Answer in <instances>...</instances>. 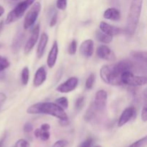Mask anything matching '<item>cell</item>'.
<instances>
[{
	"instance_id": "1",
	"label": "cell",
	"mask_w": 147,
	"mask_h": 147,
	"mask_svg": "<svg viewBox=\"0 0 147 147\" xmlns=\"http://www.w3.org/2000/svg\"><path fill=\"white\" fill-rule=\"evenodd\" d=\"M29 114H47L55 117L61 121L62 123H66L68 121L67 113L60 106L52 102H45L33 104L27 109Z\"/></svg>"
},
{
	"instance_id": "2",
	"label": "cell",
	"mask_w": 147,
	"mask_h": 147,
	"mask_svg": "<svg viewBox=\"0 0 147 147\" xmlns=\"http://www.w3.org/2000/svg\"><path fill=\"white\" fill-rule=\"evenodd\" d=\"M143 0H132L126 21V32L129 35H133L139 22Z\"/></svg>"
},
{
	"instance_id": "3",
	"label": "cell",
	"mask_w": 147,
	"mask_h": 147,
	"mask_svg": "<svg viewBox=\"0 0 147 147\" xmlns=\"http://www.w3.org/2000/svg\"><path fill=\"white\" fill-rule=\"evenodd\" d=\"M100 76L103 81L106 84L111 86H120L122 84L121 74L118 73L113 65L102 66L100 70Z\"/></svg>"
},
{
	"instance_id": "4",
	"label": "cell",
	"mask_w": 147,
	"mask_h": 147,
	"mask_svg": "<svg viewBox=\"0 0 147 147\" xmlns=\"http://www.w3.org/2000/svg\"><path fill=\"white\" fill-rule=\"evenodd\" d=\"M35 1L36 0H24L19 3L11 11L8 13L6 18V24H11L21 18L27 9L32 5Z\"/></svg>"
},
{
	"instance_id": "5",
	"label": "cell",
	"mask_w": 147,
	"mask_h": 147,
	"mask_svg": "<svg viewBox=\"0 0 147 147\" xmlns=\"http://www.w3.org/2000/svg\"><path fill=\"white\" fill-rule=\"evenodd\" d=\"M122 84L130 86H142L146 84V76H135L132 71H126L121 76Z\"/></svg>"
},
{
	"instance_id": "6",
	"label": "cell",
	"mask_w": 147,
	"mask_h": 147,
	"mask_svg": "<svg viewBox=\"0 0 147 147\" xmlns=\"http://www.w3.org/2000/svg\"><path fill=\"white\" fill-rule=\"evenodd\" d=\"M41 10V4L40 2H35L32 4L30 9L25 15L24 20V30L30 28L34 25L35 22L37 21V19L38 17L39 14Z\"/></svg>"
},
{
	"instance_id": "7",
	"label": "cell",
	"mask_w": 147,
	"mask_h": 147,
	"mask_svg": "<svg viewBox=\"0 0 147 147\" xmlns=\"http://www.w3.org/2000/svg\"><path fill=\"white\" fill-rule=\"evenodd\" d=\"M78 78L76 77H71L67 79L64 83L59 85L56 88V90L61 93H67L73 91L78 85Z\"/></svg>"
},
{
	"instance_id": "8",
	"label": "cell",
	"mask_w": 147,
	"mask_h": 147,
	"mask_svg": "<svg viewBox=\"0 0 147 147\" xmlns=\"http://www.w3.org/2000/svg\"><path fill=\"white\" fill-rule=\"evenodd\" d=\"M96 55L99 58L107 61L113 62L116 59L114 52L107 45H101L96 50Z\"/></svg>"
},
{
	"instance_id": "9",
	"label": "cell",
	"mask_w": 147,
	"mask_h": 147,
	"mask_svg": "<svg viewBox=\"0 0 147 147\" xmlns=\"http://www.w3.org/2000/svg\"><path fill=\"white\" fill-rule=\"evenodd\" d=\"M40 34V24H37L33 29L30 37H29L25 46H24V54L28 55L37 43Z\"/></svg>"
},
{
	"instance_id": "10",
	"label": "cell",
	"mask_w": 147,
	"mask_h": 147,
	"mask_svg": "<svg viewBox=\"0 0 147 147\" xmlns=\"http://www.w3.org/2000/svg\"><path fill=\"white\" fill-rule=\"evenodd\" d=\"M107 98L108 95L106 90H100L96 93V96H95L94 103H93L96 110L102 111L106 109Z\"/></svg>"
},
{
	"instance_id": "11",
	"label": "cell",
	"mask_w": 147,
	"mask_h": 147,
	"mask_svg": "<svg viewBox=\"0 0 147 147\" xmlns=\"http://www.w3.org/2000/svg\"><path fill=\"white\" fill-rule=\"evenodd\" d=\"M136 109L133 106H130V107H128L122 112L120 118L119 119V121H118V126L119 127H121V126H124L125 124L128 123L131 119H132L134 118V116L136 114Z\"/></svg>"
},
{
	"instance_id": "12",
	"label": "cell",
	"mask_w": 147,
	"mask_h": 147,
	"mask_svg": "<svg viewBox=\"0 0 147 147\" xmlns=\"http://www.w3.org/2000/svg\"><path fill=\"white\" fill-rule=\"evenodd\" d=\"M80 54L85 57H90L94 53V42L92 40H86L82 42L80 47Z\"/></svg>"
},
{
	"instance_id": "13",
	"label": "cell",
	"mask_w": 147,
	"mask_h": 147,
	"mask_svg": "<svg viewBox=\"0 0 147 147\" xmlns=\"http://www.w3.org/2000/svg\"><path fill=\"white\" fill-rule=\"evenodd\" d=\"M57 55H58V44L57 41H55L53 46L51 47V50L49 52L48 56L47 59V64L50 68H53L57 62Z\"/></svg>"
},
{
	"instance_id": "14",
	"label": "cell",
	"mask_w": 147,
	"mask_h": 147,
	"mask_svg": "<svg viewBox=\"0 0 147 147\" xmlns=\"http://www.w3.org/2000/svg\"><path fill=\"white\" fill-rule=\"evenodd\" d=\"M113 66L115 70L118 73H120L121 76L122 73H124V72L131 71L134 67V64L133 63V62L129 60H123L119 61L116 64L113 65Z\"/></svg>"
},
{
	"instance_id": "15",
	"label": "cell",
	"mask_w": 147,
	"mask_h": 147,
	"mask_svg": "<svg viewBox=\"0 0 147 147\" xmlns=\"http://www.w3.org/2000/svg\"><path fill=\"white\" fill-rule=\"evenodd\" d=\"M47 79V70L45 66H41L39 67L34 74L33 85L35 87H39L44 83Z\"/></svg>"
},
{
	"instance_id": "16",
	"label": "cell",
	"mask_w": 147,
	"mask_h": 147,
	"mask_svg": "<svg viewBox=\"0 0 147 147\" xmlns=\"http://www.w3.org/2000/svg\"><path fill=\"white\" fill-rule=\"evenodd\" d=\"M24 34L23 32L21 30H19L17 33H16L15 36H14V39H13L12 44H11V50L14 53H17L20 50L22 45L23 42H24Z\"/></svg>"
},
{
	"instance_id": "17",
	"label": "cell",
	"mask_w": 147,
	"mask_h": 147,
	"mask_svg": "<svg viewBox=\"0 0 147 147\" xmlns=\"http://www.w3.org/2000/svg\"><path fill=\"white\" fill-rule=\"evenodd\" d=\"M99 27H100V31L106 33V34H109V35L111 36V37L117 35V34H119L121 32V30L119 27L111 25L110 24L106 23V22H101L100 23Z\"/></svg>"
},
{
	"instance_id": "18",
	"label": "cell",
	"mask_w": 147,
	"mask_h": 147,
	"mask_svg": "<svg viewBox=\"0 0 147 147\" xmlns=\"http://www.w3.org/2000/svg\"><path fill=\"white\" fill-rule=\"evenodd\" d=\"M47 42H48V35L47 34V33L43 32L40 36V41H39L38 46L37 48V56L38 58H41L44 55Z\"/></svg>"
},
{
	"instance_id": "19",
	"label": "cell",
	"mask_w": 147,
	"mask_h": 147,
	"mask_svg": "<svg viewBox=\"0 0 147 147\" xmlns=\"http://www.w3.org/2000/svg\"><path fill=\"white\" fill-rule=\"evenodd\" d=\"M103 17L106 20H112V21H118L121 18V12L117 8L110 7L107 9L103 13Z\"/></svg>"
},
{
	"instance_id": "20",
	"label": "cell",
	"mask_w": 147,
	"mask_h": 147,
	"mask_svg": "<svg viewBox=\"0 0 147 147\" xmlns=\"http://www.w3.org/2000/svg\"><path fill=\"white\" fill-rule=\"evenodd\" d=\"M95 36H96V39L98 41L101 43H104V44H109V43L111 42L112 40H113V37L103 32L100 30L96 31Z\"/></svg>"
},
{
	"instance_id": "21",
	"label": "cell",
	"mask_w": 147,
	"mask_h": 147,
	"mask_svg": "<svg viewBox=\"0 0 147 147\" xmlns=\"http://www.w3.org/2000/svg\"><path fill=\"white\" fill-rule=\"evenodd\" d=\"M132 57L139 61L144 62V63H146V52L145 51H133L131 53Z\"/></svg>"
},
{
	"instance_id": "22",
	"label": "cell",
	"mask_w": 147,
	"mask_h": 147,
	"mask_svg": "<svg viewBox=\"0 0 147 147\" xmlns=\"http://www.w3.org/2000/svg\"><path fill=\"white\" fill-rule=\"evenodd\" d=\"M30 79V70L27 67H24L21 73V82L23 86H27Z\"/></svg>"
},
{
	"instance_id": "23",
	"label": "cell",
	"mask_w": 147,
	"mask_h": 147,
	"mask_svg": "<svg viewBox=\"0 0 147 147\" xmlns=\"http://www.w3.org/2000/svg\"><path fill=\"white\" fill-rule=\"evenodd\" d=\"M96 107H95L94 104H91V106L88 108V109L86 111V114L84 116V119L86 121H90L93 118V116H95V112H96Z\"/></svg>"
},
{
	"instance_id": "24",
	"label": "cell",
	"mask_w": 147,
	"mask_h": 147,
	"mask_svg": "<svg viewBox=\"0 0 147 147\" xmlns=\"http://www.w3.org/2000/svg\"><path fill=\"white\" fill-rule=\"evenodd\" d=\"M55 103L63 109H66L68 108V99L67 97H60L55 100Z\"/></svg>"
},
{
	"instance_id": "25",
	"label": "cell",
	"mask_w": 147,
	"mask_h": 147,
	"mask_svg": "<svg viewBox=\"0 0 147 147\" xmlns=\"http://www.w3.org/2000/svg\"><path fill=\"white\" fill-rule=\"evenodd\" d=\"M10 65V63L8 59L5 57L0 55V73L8 68Z\"/></svg>"
},
{
	"instance_id": "26",
	"label": "cell",
	"mask_w": 147,
	"mask_h": 147,
	"mask_svg": "<svg viewBox=\"0 0 147 147\" xmlns=\"http://www.w3.org/2000/svg\"><path fill=\"white\" fill-rule=\"evenodd\" d=\"M95 80H96V77H95V75L93 73H91L90 76L88 77L87 80L86 81V88L88 90L91 89L93 87V85H94Z\"/></svg>"
},
{
	"instance_id": "27",
	"label": "cell",
	"mask_w": 147,
	"mask_h": 147,
	"mask_svg": "<svg viewBox=\"0 0 147 147\" xmlns=\"http://www.w3.org/2000/svg\"><path fill=\"white\" fill-rule=\"evenodd\" d=\"M68 53L70 55H75L77 52V41L76 40H73L68 47Z\"/></svg>"
},
{
	"instance_id": "28",
	"label": "cell",
	"mask_w": 147,
	"mask_h": 147,
	"mask_svg": "<svg viewBox=\"0 0 147 147\" xmlns=\"http://www.w3.org/2000/svg\"><path fill=\"white\" fill-rule=\"evenodd\" d=\"M146 141H147V137L144 136V137L142 138L139 140L136 141V142L132 144L131 145H130L129 147H144L145 145L146 144Z\"/></svg>"
},
{
	"instance_id": "29",
	"label": "cell",
	"mask_w": 147,
	"mask_h": 147,
	"mask_svg": "<svg viewBox=\"0 0 147 147\" xmlns=\"http://www.w3.org/2000/svg\"><path fill=\"white\" fill-rule=\"evenodd\" d=\"M84 103L85 98L83 96H80V97L78 98L76 100V104H75L76 110H81L83 109V106H84Z\"/></svg>"
},
{
	"instance_id": "30",
	"label": "cell",
	"mask_w": 147,
	"mask_h": 147,
	"mask_svg": "<svg viewBox=\"0 0 147 147\" xmlns=\"http://www.w3.org/2000/svg\"><path fill=\"white\" fill-rule=\"evenodd\" d=\"M67 0H57L56 7L60 10H65L67 8Z\"/></svg>"
},
{
	"instance_id": "31",
	"label": "cell",
	"mask_w": 147,
	"mask_h": 147,
	"mask_svg": "<svg viewBox=\"0 0 147 147\" xmlns=\"http://www.w3.org/2000/svg\"><path fill=\"white\" fill-rule=\"evenodd\" d=\"M50 134L49 132V131H42L40 129V138L41 139L42 141L43 142H46V141L50 139Z\"/></svg>"
},
{
	"instance_id": "32",
	"label": "cell",
	"mask_w": 147,
	"mask_h": 147,
	"mask_svg": "<svg viewBox=\"0 0 147 147\" xmlns=\"http://www.w3.org/2000/svg\"><path fill=\"white\" fill-rule=\"evenodd\" d=\"M57 21V11L54 10L53 12V14H52V17L50 19V26L51 27H54L55 25L56 24Z\"/></svg>"
},
{
	"instance_id": "33",
	"label": "cell",
	"mask_w": 147,
	"mask_h": 147,
	"mask_svg": "<svg viewBox=\"0 0 147 147\" xmlns=\"http://www.w3.org/2000/svg\"><path fill=\"white\" fill-rule=\"evenodd\" d=\"M93 143V139L91 137L86 139L84 142H82L79 147H91Z\"/></svg>"
},
{
	"instance_id": "34",
	"label": "cell",
	"mask_w": 147,
	"mask_h": 147,
	"mask_svg": "<svg viewBox=\"0 0 147 147\" xmlns=\"http://www.w3.org/2000/svg\"><path fill=\"white\" fill-rule=\"evenodd\" d=\"M14 147H30V144L24 139H19L15 144Z\"/></svg>"
},
{
	"instance_id": "35",
	"label": "cell",
	"mask_w": 147,
	"mask_h": 147,
	"mask_svg": "<svg viewBox=\"0 0 147 147\" xmlns=\"http://www.w3.org/2000/svg\"><path fill=\"white\" fill-rule=\"evenodd\" d=\"M67 142L64 139L58 140L53 145V147H65L67 145Z\"/></svg>"
},
{
	"instance_id": "36",
	"label": "cell",
	"mask_w": 147,
	"mask_h": 147,
	"mask_svg": "<svg viewBox=\"0 0 147 147\" xmlns=\"http://www.w3.org/2000/svg\"><path fill=\"white\" fill-rule=\"evenodd\" d=\"M33 126L32 125V123H30V122H27L24 125V127H23V130L25 133H30V132L32 131Z\"/></svg>"
},
{
	"instance_id": "37",
	"label": "cell",
	"mask_w": 147,
	"mask_h": 147,
	"mask_svg": "<svg viewBox=\"0 0 147 147\" xmlns=\"http://www.w3.org/2000/svg\"><path fill=\"white\" fill-rule=\"evenodd\" d=\"M141 117H142V121L144 122H146L147 121V108L146 106H144L142 110V113H141Z\"/></svg>"
},
{
	"instance_id": "38",
	"label": "cell",
	"mask_w": 147,
	"mask_h": 147,
	"mask_svg": "<svg viewBox=\"0 0 147 147\" xmlns=\"http://www.w3.org/2000/svg\"><path fill=\"white\" fill-rule=\"evenodd\" d=\"M6 100H7V96L4 93L0 92V106H1V105L2 103H4L5 102Z\"/></svg>"
},
{
	"instance_id": "39",
	"label": "cell",
	"mask_w": 147,
	"mask_h": 147,
	"mask_svg": "<svg viewBox=\"0 0 147 147\" xmlns=\"http://www.w3.org/2000/svg\"><path fill=\"white\" fill-rule=\"evenodd\" d=\"M40 129L42 131H49L50 129V126L48 123H43Z\"/></svg>"
},
{
	"instance_id": "40",
	"label": "cell",
	"mask_w": 147,
	"mask_h": 147,
	"mask_svg": "<svg viewBox=\"0 0 147 147\" xmlns=\"http://www.w3.org/2000/svg\"><path fill=\"white\" fill-rule=\"evenodd\" d=\"M34 136H35L37 139L40 138V129H37L34 132Z\"/></svg>"
},
{
	"instance_id": "41",
	"label": "cell",
	"mask_w": 147,
	"mask_h": 147,
	"mask_svg": "<svg viewBox=\"0 0 147 147\" xmlns=\"http://www.w3.org/2000/svg\"><path fill=\"white\" fill-rule=\"evenodd\" d=\"M6 139V135H4V137L2 138V139L0 140V147H2L3 144H4V140H5Z\"/></svg>"
},
{
	"instance_id": "42",
	"label": "cell",
	"mask_w": 147,
	"mask_h": 147,
	"mask_svg": "<svg viewBox=\"0 0 147 147\" xmlns=\"http://www.w3.org/2000/svg\"><path fill=\"white\" fill-rule=\"evenodd\" d=\"M4 7H3L2 6L0 5V17H1V15H2V14H4Z\"/></svg>"
},
{
	"instance_id": "43",
	"label": "cell",
	"mask_w": 147,
	"mask_h": 147,
	"mask_svg": "<svg viewBox=\"0 0 147 147\" xmlns=\"http://www.w3.org/2000/svg\"><path fill=\"white\" fill-rule=\"evenodd\" d=\"M3 27H4V22L1 21L0 22V33H1V32L2 31Z\"/></svg>"
},
{
	"instance_id": "44",
	"label": "cell",
	"mask_w": 147,
	"mask_h": 147,
	"mask_svg": "<svg viewBox=\"0 0 147 147\" xmlns=\"http://www.w3.org/2000/svg\"><path fill=\"white\" fill-rule=\"evenodd\" d=\"M96 147H101V146H96Z\"/></svg>"
},
{
	"instance_id": "45",
	"label": "cell",
	"mask_w": 147,
	"mask_h": 147,
	"mask_svg": "<svg viewBox=\"0 0 147 147\" xmlns=\"http://www.w3.org/2000/svg\"><path fill=\"white\" fill-rule=\"evenodd\" d=\"M13 1H14V0H13Z\"/></svg>"
}]
</instances>
